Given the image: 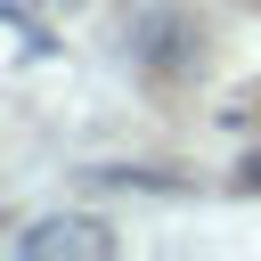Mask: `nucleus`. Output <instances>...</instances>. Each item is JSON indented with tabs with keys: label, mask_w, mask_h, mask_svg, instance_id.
I'll use <instances>...</instances> for the list:
<instances>
[{
	"label": "nucleus",
	"mask_w": 261,
	"mask_h": 261,
	"mask_svg": "<svg viewBox=\"0 0 261 261\" xmlns=\"http://www.w3.org/2000/svg\"><path fill=\"white\" fill-rule=\"evenodd\" d=\"M24 253H82V261H98L106 253V228L98 220H49V228L24 237Z\"/></svg>",
	"instance_id": "nucleus-1"
}]
</instances>
